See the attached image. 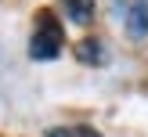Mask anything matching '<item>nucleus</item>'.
Wrapping results in <instances>:
<instances>
[{
	"label": "nucleus",
	"instance_id": "obj_3",
	"mask_svg": "<svg viewBox=\"0 0 148 137\" xmlns=\"http://www.w3.org/2000/svg\"><path fill=\"white\" fill-rule=\"evenodd\" d=\"M62 11L72 25H90L94 22V0H62Z\"/></svg>",
	"mask_w": 148,
	"mask_h": 137
},
{
	"label": "nucleus",
	"instance_id": "obj_2",
	"mask_svg": "<svg viewBox=\"0 0 148 137\" xmlns=\"http://www.w3.org/2000/svg\"><path fill=\"white\" fill-rule=\"evenodd\" d=\"M123 22H127L134 40H145L148 36V0H123Z\"/></svg>",
	"mask_w": 148,
	"mask_h": 137
},
{
	"label": "nucleus",
	"instance_id": "obj_1",
	"mask_svg": "<svg viewBox=\"0 0 148 137\" xmlns=\"http://www.w3.org/2000/svg\"><path fill=\"white\" fill-rule=\"evenodd\" d=\"M62 54V25H58L54 14H40L33 29V40H29V58L36 61H54Z\"/></svg>",
	"mask_w": 148,
	"mask_h": 137
},
{
	"label": "nucleus",
	"instance_id": "obj_4",
	"mask_svg": "<svg viewBox=\"0 0 148 137\" xmlns=\"http://www.w3.org/2000/svg\"><path fill=\"white\" fill-rule=\"evenodd\" d=\"M76 58H79L83 65H101V58H105V47H101L98 40H83V43L76 47Z\"/></svg>",
	"mask_w": 148,
	"mask_h": 137
},
{
	"label": "nucleus",
	"instance_id": "obj_5",
	"mask_svg": "<svg viewBox=\"0 0 148 137\" xmlns=\"http://www.w3.org/2000/svg\"><path fill=\"white\" fill-rule=\"evenodd\" d=\"M43 137H101L94 126H79V123H72V126H51Z\"/></svg>",
	"mask_w": 148,
	"mask_h": 137
}]
</instances>
